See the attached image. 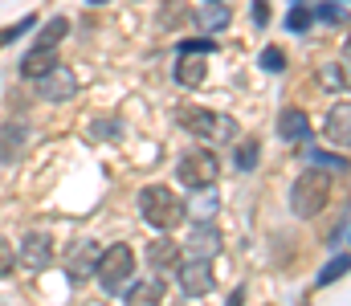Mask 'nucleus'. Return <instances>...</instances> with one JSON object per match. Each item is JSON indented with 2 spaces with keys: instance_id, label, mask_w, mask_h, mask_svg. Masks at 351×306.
<instances>
[{
  "instance_id": "nucleus-1",
  "label": "nucleus",
  "mask_w": 351,
  "mask_h": 306,
  "mask_svg": "<svg viewBox=\"0 0 351 306\" xmlns=\"http://www.w3.org/2000/svg\"><path fill=\"white\" fill-rule=\"evenodd\" d=\"M184 201L176 196L172 188H164V184H152V188H143L139 192V216L152 225V229H160V233H172L176 225L184 220Z\"/></svg>"
},
{
  "instance_id": "nucleus-2",
  "label": "nucleus",
  "mask_w": 351,
  "mask_h": 306,
  "mask_svg": "<svg viewBox=\"0 0 351 306\" xmlns=\"http://www.w3.org/2000/svg\"><path fill=\"white\" fill-rule=\"evenodd\" d=\"M176 123H180V131L200 135V139H213V143H229L233 131H237V123L229 114H213L204 106H180L176 110Z\"/></svg>"
},
{
  "instance_id": "nucleus-3",
  "label": "nucleus",
  "mask_w": 351,
  "mask_h": 306,
  "mask_svg": "<svg viewBox=\"0 0 351 306\" xmlns=\"http://www.w3.org/2000/svg\"><path fill=\"white\" fill-rule=\"evenodd\" d=\"M331 201V176L327 172H302L290 188V208L298 216H319Z\"/></svg>"
},
{
  "instance_id": "nucleus-4",
  "label": "nucleus",
  "mask_w": 351,
  "mask_h": 306,
  "mask_svg": "<svg viewBox=\"0 0 351 306\" xmlns=\"http://www.w3.org/2000/svg\"><path fill=\"white\" fill-rule=\"evenodd\" d=\"M131 274H135V253H131V245H110V249H102V257H98V282H102L106 294H123L127 282H131Z\"/></svg>"
},
{
  "instance_id": "nucleus-5",
  "label": "nucleus",
  "mask_w": 351,
  "mask_h": 306,
  "mask_svg": "<svg viewBox=\"0 0 351 306\" xmlns=\"http://www.w3.org/2000/svg\"><path fill=\"white\" fill-rule=\"evenodd\" d=\"M217 172H221V164H217V155L213 151H188V155H180V164H176V180L184 184V188H213V180H217Z\"/></svg>"
},
{
  "instance_id": "nucleus-6",
  "label": "nucleus",
  "mask_w": 351,
  "mask_h": 306,
  "mask_svg": "<svg viewBox=\"0 0 351 306\" xmlns=\"http://www.w3.org/2000/svg\"><path fill=\"white\" fill-rule=\"evenodd\" d=\"M176 278H180V290L188 298H204L213 290V270L204 257H188V262H176Z\"/></svg>"
},
{
  "instance_id": "nucleus-7",
  "label": "nucleus",
  "mask_w": 351,
  "mask_h": 306,
  "mask_svg": "<svg viewBox=\"0 0 351 306\" xmlns=\"http://www.w3.org/2000/svg\"><path fill=\"white\" fill-rule=\"evenodd\" d=\"M37 94H41L45 102L74 99V94H78V78H74V70H66V66L58 62L49 74H41V78H37Z\"/></svg>"
},
{
  "instance_id": "nucleus-8",
  "label": "nucleus",
  "mask_w": 351,
  "mask_h": 306,
  "mask_svg": "<svg viewBox=\"0 0 351 306\" xmlns=\"http://www.w3.org/2000/svg\"><path fill=\"white\" fill-rule=\"evenodd\" d=\"M98 257H102V245L98 241H82L70 253V282H90L98 274Z\"/></svg>"
},
{
  "instance_id": "nucleus-9",
  "label": "nucleus",
  "mask_w": 351,
  "mask_h": 306,
  "mask_svg": "<svg viewBox=\"0 0 351 306\" xmlns=\"http://www.w3.org/2000/svg\"><path fill=\"white\" fill-rule=\"evenodd\" d=\"M21 262L33 266V270H45L53 262V237L49 233H29L25 245H21Z\"/></svg>"
},
{
  "instance_id": "nucleus-10",
  "label": "nucleus",
  "mask_w": 351,
  "mask_h": 306,
  "mask_svg": "<svg viewBox=\"0 0 351 306\" xmlns=\"http://www.w3.org/2000/svg\"><path fill=\"white\" fill-rule=\"evenodd\" d=\"M306 135H311L306 110H302V106H286V110L278 114V139H286V143H298V139H306Z\"/></svg>"
},
{
  "instance_id": "nucleus-11",
  "label": "nucleus",
  "mask_w": 351,
  "mask_h": 306,
  "mask_svg": "<svg viewBox=\"0 0 351 306\" xmlns=\"http://www.w3.org/2000/svg\"><path fill=\"white\" fill-rule=\"evenodd\" d=\"M188 249H192V257H204V262H208V257L221 253V233H217L208 220H200V225L188 233Z\"/></svg>"
},
{
  "instance_id": "nucleus-12",
  "label": "nucleus",
  "mask_w": 351,
  "mask_h": 306,
  "mask_svg": "<svg viewBox=\"0 0 351 306\" xmlns=\"http://www.w3.org/2000/svg\"><path fill=\"white\" fill-rule=\"evenodd\" d=\"M53 66H58V49H37V45H33V49L25 53V62H21V74H25V78H41V74H49Z\"/></svg>"
},
{
  "instance_id": "nucleus-13",
  "label": "nucleus",
  "mask_w": 351,
  "mask_h": 306,
  "mask_svg": "<svg viewBox=\"0 0 351 306\" xmlns=\"http://www.w3.org/2000/svg\"><path fill=\"white\" fill-rule=\"evenodd\" d=\"M204 74H208V66H204V58H196V53H184L180 62H176V82L180 86H200L204 82Z\"/></svg>"
},
{
  "instance_id": "nucleus-14",
  "label": "nucleus",
  "mask_w": 351,
  "mask_h": 306,
  "mask_svg": "<svg viewBox=\"0 0 351 306\" xmlns=\"http://www.w3.org/2000/svg\"><path fill=\"white\" fill-rule=\"evenodd\" d=\"M21 151H25V127L4 123V127H0V160H4V164H16Z\"/></svg>"
},
{
  "instance_id": "nucleus-15",
  "label": "nucleus",
  "mask_w": 351,
  "mask_h": 306,
  "mask_svg": "<svg viewBox=\"0 0 351 306\" xmlns=\"http://www.w3.org/2000/svg\"><path fill=\"white\" fill-rule=\"evenodd\" d=\"M147 262H152L156 270H176V262H180V245H176L172 237H156V241L147 245Z\"/></svg>"
},
{
  "instance_id": "nucleus-16",
  "label": "nucleus",
  "mask_w": 351,
  "mask_h": 306,
  "mask_svg": "<svg viewBox=\"0 0 351 306\" xmlns=\"http://www.w3.org/2000/svg\"><path fill=\"white\" fill-rule=\"evenodd\" d=\"M327 139L339 143V147H348V139H351V106L348 102H339V106L327 114Z\"/></svg>"
},
{
  "instance_id": "nucleus-17",
  "label": "nucleus",
  "mask_w": 351,
  "mask_h": 306,
  "mask_svg": "<svg viewBox=\"0 0 351 306\" xmlns=\"http://www.w3.org/2000/svg\"><path fill=\"white\" fill-rule=\"evenodd\" d=\"M258 160H262V143H258V139H241V143H233V168H237V172H254Z\"/></svg>"
},
{
  "instance_id": "nucleus-18",
  "label": "nucleus",
  "mask_w": 351,
  "mask_h": 306,
  "mask_svg": "<svg viewBox=\"0 0 351 306\" xmlns=\"http://www.w3.org/2000/svg\"><path fill=\"white\" fill-rule=\"evenodd\" d=\"M123 298H127V306H160L164 303V286H160V282H139V286H131Z\"/></svg>"
},
{
  "instance_id": "nucleus-19",
  "label": "nucleus",
  "mask_w": 351,
  "mask_h": 306,
  "mask_svg": "<svg viewBox=\"0 0 351 306\" xmlns=\"http://www.w3.org/2000/svg\"><path fill=\"white\" fill-rule=\"evenodd\" d=\"M200 25H204V33H221V29L229 25V8H225L221 0H204V8H200Z\"/></svg>"
},
{
  "instance_id": "nucleus-20",
  "label": "nucleus",
  "mask_w": 351,
  "mask_h": 306,
  "mask_svg": "<svg viewBox=\"0 0 351 306\" xmlns=\"http://www.w3.org/2000/svg\"><path fill=\"white\" fill-rule=\"evenodd\" d=\"M66 33H70V21H66V16H53V21L41 29V37H37V49H58V45L66 41Z\"/></svg>"
},
{
  "instance_id": "nucleus-21",
  "label": "nucleus",
  "mask_w": 351,
  "mask_h": 306,
  "mask_svg": "<svg viewBox=\"0 0 351 306\" xmlns=\"http://www.w3.org/2000/svg\"><path fill=\"white\" fill-rule=\"evenodd\" d=\"M311 21H315V12H311V0H294V4H290V12H286V29L302 37V33L311 29Z\"/></svg>"
},
{
  "instance_id": "nucleus-22",
  "label": "nucleus",
  "mask_w": 351,
  "mask_h": 306,
  "mask_svg": "<svg viewBox=\"0 0 351 306\" xmlns=\"http://www.w3.org/2000/svg\"><path fill=\"white\" fill-rule=\"evenodd\" d=\"M217 49V41H208V37H188V41H180L176 45V53L184 58V53H196V58H204V53H213Z\"/></svg>"
},
{
  "instance_id": "nucleus-23",
  "label": "nucleus",
  "mask_w": 351,
  "mask_h": 306,
  "mask_svg": "<svg viewBox=\"0 0 351 306\" xmlns=\"http://www.w3.org/2000/svg\"><path fill=\"white\" fill-rule=\"evenodd\" d=\"M319 78H323V86H327V90H343V86H348L343 62H339V66H335V62H331V66H323V70H319Z\"/></svg>"
},
{
  "instance_id": "nucleus-24",
  "label": "nucleus",
  "mask_w": 351,
  "mask_h": 306,
  "mask_svg": "<svg viewBox=\"0 0 351 306\" xmlns=\"http://www.w3.org/2000/svg\"><path fill=\"white\" fill-rule=\"evenodd\" d=\"M262 70H265V74H282V70H286V53H282L278 45L262 49Z\"/></svg>"
},
{
  "instance_id": "nucleus-25",
  "label": "nucleus",
  "mask_w": 351,
  "mask_h": 306,
  "mask_svg": "<svg viewBox=\"0 0 351 306\" xmlns=\"http://www.w3.org/2000/svg\"><path fill=\"white\" fill-rule=\"evenodd\" d=\"M343 274H348V253H335V262L319 274V286H331V282H335V278H343Z\"/></svg>"
},
{
  "instance_id": "nucleus-26",
  "label": "nucleus",
  "mask_w": 351,
  "mask_h": 306,
  "mask_svg": "<svg viewBox=\"0 0 351 306\" xmlns=\"http://www.w3.org/2000/svg\"><path fill=\"white\" fill-rule=\"evenodd\" d=\"M33 25H37V16H25V21H16L12 29H0V45H8V41H16V37H21V33H29Z\"/></svg>"
},
{
  "instance_id": "nucleus-27",
  "label": "nucleus",
  "mask_w": 351,
  "mask_h": 306,
  "mask_svg": "<svg viewBox=\"0 0 351 306\" xmlns=\"http://www.w3.org/2000/svg\"><path fill=\"white\" fill-rule=\"evenodd\" d=\"M319 21H327V25H343L348 16H343L339 4H319Z\"/></svg>"
},
{
  "instance_id": "nucleus-28",
  "label": "nucleus",
  "mask_w": 351,
  "mask_h": 306,
  "mask_svg": "<svg viewBox=\"0 0 351 306\" xmlns=\"http://www.w3.org/2000/svg\"><path fill=\"white\" fill-rule=\"evenodd\" d=\"M311 164H323V168H335V172H343V168H348V160H343V155H323V151H311Z\"/></svg>"
},
{
  "instance_id": "nucleus-29",
  "label": "nucleus",
  "mask_w": 351,
  "mask_h": 306,
  "mask_svg": "<svg viewBox=\"0 0 351 306\" xmlns=\"http://www.w3.org/2000/svg\"><path fill=\"white\" fill-rule=\"evenodd\" d=\"M12 266H16V249H12V245H8V241L0 237V278H4V274H8Z\"/></svg>"
},
{
  "instance_id": "nucleus-30",
  "label": "nucleus",
  "mask_w": 351,
  "mask_h": 306,
  "mask_svg": "<svg viewBox=\"0 0 351 306\" xmlns=\"http://www.w3.org/2000/svg\"><path fill=\"white\" fill-rule=\"evenodd\" d=\"M213 208H217V201H213V192H204V196H200V201L192 204V212H196V216H200V220H204V216H213Z\"/></svg>"
},
{
  "instance_id": "nucleus-31",
  "label": "nucleus",
  "mask_w": 351,
  "mask_h": 306,
  "mask_svg": "<svg viewBox=\"0 0 351 306\" xmlns=\"http://www.w3.org/2000/svg\"><path fill=\"white\" fill-rule=\"evenodd\" d=\"M250 12H254V25H269V0H254V8H250Z\"/></svg>"
},
{
  "instance_id": "nucleus-32",
  "label": "nucleus",
  "mask_w": 351,
  "mask_h": 306,
  "mask_svg": "<svg viewBox=\"0 0 351 306\" xmlns=\"http://www.w3.org/2000/svg\"><path fill=\"white\" fill-rule=\"evenodd\" d=\"M94 135H98V139H114L119 131H114V123H98V127H94Z\"/></svg>"
},
{
  "instance_id": "nucleus-33",
  "label": "nucleus",
  "mask_w": 351,
  "mask_h": 306,
  "mask_svg": "<svg viewBox=\"0 0 351 306\" xmlns=\"http://www.w3.org/2000/svg\"><path fill=\"white\" fill-rule=\"evenodd\" d=\"M343 237H348V216H343V220H339V229L331 233V245H343Z\"/></svg>"
},
{
  "instance_id": "nucleus-34",
  "label": "nucleus",
  "mask_w": 351,
  "mask_h": 306,
  "mask_svg": "<svg viewBox=\"0 0 351 306\" xmlns=\"http://www.w3.org/2000/svg\"><path fill=\"white\" fill-rule=\"evenodd\" d=\"M225 306H241V290H233V298H229Z\"/></svg>"
},
{
  "instance_id": "nucleus-35",
  "label": "nucleus",
  "mask_w": 351,
  "mask_h": 306,
  "mask_svg": "<svg viewBox=\"0 0 351 306\" xmlns=\"http://www.w3.org/2000/svg\"><path fill=\"white\" fill-rule=\"evenodd\" d=\"M90 4H106V0H90Z\"/></svg>"
}]
</instances>
